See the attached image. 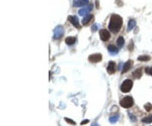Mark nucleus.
<instances>
[{
  "label": "nucleus",
  "instance_id": "obj_1",
  "mask_svg": "<svg viewBox=\"0 0 152 126\" xmlns=\"http://www.w3.org/2000/svg\"><path fill=\"white\" fill-rule=\"evenodd\" d=\"M123 25V19L120 15L118 14H113L111 19H110V23H109V29L110 31H113L114 33H117L121 27Z\"/></svg>",
  "mask_w": 152,
  "mask_h": 126
},
{
  "label": "nucleus",
  "instance_id": "obj_2",
  "mask_svg": "<svg viewBox=\"0 0 152 126\" xmlns=\"http://www.w3.org/2000/svg\"><path fill=\"white\" fill-rule=\"evenodd\" d=\"M132 86H133V81L132 80H129L127 79L126 81L123 82V84L121 85V91L124 92V93H128L131 91L132 89Z\"/></svg>",
  "mask_w": 152,
  "mask_h": 126
},
{
  "label": "nucleus",
  "instance_id": "obj_3",
  "mask_svg": "<svg viewBox=\"0 0 152 126\" xmlns=\"http://www.w3.org/2000/svg\"><path fill=\"white\" fill-rule=\"evenodd\" d=\"M120 104H121L122 107H124V108H130V107L133 106L134 101H133V98H132L131 96H127V97H125V98H123V99L121 100V103H120Z\"/></svg>",
  "mask_w": 152,
  "mask_h": 126
},
{
  "label": "nucleus",
  "instance_id": "obj_4",
  "mask_svg": "<svg viewBox=\"0 0 152 126\" xmlns=\"http://www.w3.org/2000/svg\"><path fill=\"white\" fill-rule=\"evenodd\" d=\"M101 59H102L101 54H93V55H90L88 57V61L90 63H98L101 61Z\"/></svg>",
  "mask_w": 152,
  "mask_h": 126
},
{
  "label": "nucleus",
  "instance_id": "obj_5",
  "mask_svg": "<svg viewBox=\"0 0 152 126\" xmlns=\"http://www.w3.org/2000/svg\"><path fill=\"white\" fill-rule=\"evenodd\" d=\"M99 36H100V39H101L102 41H107V40L110 39L111 33H110V31H108L107 29H101V30L99 31Z\"/></svg>",
  "mask_w": 152,
  "mask_h": 126
},
{
  "label": "nucleus",
  "instance_id": "obj_6",
  "mask_svg": "<svg viewBox=\"0 0 152 126\" xmlns=\"http://www.w3.org/2000/svg\"><path fill=\"white\" fill-rule=\"evenodd\" d=\"M63 33H64L63 27H62V26H57V27L55 28V30H54V38H55V39L60 38V37L63 35Z\"/></svg>",
  "mask_w": 152,
  "mask_h": 126
},
{
  "label": "nucleus",
  "instance_id": "obj_7",
  "mask_svg": "<svg viewBox=\"0 0 152 126\" xmlns=\"http://www.w3.org/2000/svg\"><path fill=\"white\" fill-rule=\"evenodd\" d=\"M68 20L73 24V26H75L77 28H80V27H81V25L79 24V20H78L77 16H69V17H68Z\"/></svg>",
  "mask_w": 152,
  "mask_h": 126
},
{
  "label": "nucleus",
  "instance_id": "obj_8",
  "mask_svg": "<svg viewBox=\"0 0 152 126\" xmlns=\"http://www.w3.org/2000/svg\"><path fill=\"white\" fill-rule=\"evenodd\" d=\"M107 70H108V73H109L110 75H113V74L116 72V63H115V62H110Z\"/></svg>",
  "mask_w": 152,
  "mask_h": 126
},
{
  "label": "nucleus",
  "instance_id": "obj_9",
  "mask_svg": "<svg viewBox=\"0 0 152 126\" xmlns=\"http://www.w3.org/2000/svg\"><path fill=\"white\" fill-rule=\"evenodd\" d=\"M88 4V0H73V5L75 7H81Z\"/></svg>",
  "mask_w": 152,
  "mask_h": 126
},
{
  "label": "nucleus",
  "instance_id": "obj_10",
  "mask_svg": "<svg viewBox=\"0 0 152 126\" xmlns=\"http://www.w3.org/2000/svg\"><path fill=\"white\" fill-rule=\"evenodd\" d=\"M92 9V5H89L88 7H86V8H82V9H80L79 10V15H88V12L90 11Z\"/></svg>",
  "mask_w": 152,
  "mask_h": 126
},
{
  "label": "nucleus",
  "instance_id": "obj_11",
  "mask_svg": "<svg viewBox=\"0 0 152 126\" xmlns=\"http://www.w3.org/2000/svg\"><path fill=\"white\" fill-rule=\"evenodd\" d=\"M92 18H93V15H92V14H88V15H86V16L82 19V23H83V25H87V24L91 21Z\"/></svg>",
  "mask_w": 152,
  "mask_h": 126
},
{
  "label": "nucleus",
  "instance_id": "obj_12",
  "mask_svg": "<svg viewBox=\"0 0 152 126\" xmlns=\"http://www.w3.org/2000/svg\"><path fill=\"white\" fill-rule=\"evenodd\" d=\"M131 67H132V61H128L127 63H125V65H124V67H123L122 72H123V73L128 72V71L130 70V68H131Z\"/></svg>",
  "mask_w": 152,
  "mask_h": 126
},
{
  "label": "nucleus",
  "instance_id": "obj_13",
  "mask_svg": "<svg viewBox=\"0 0 152 126\" xmlns=\"http://www.w3.org/2000/svg\"><path fill=\"white\" fill-rule=\"evenodd\" d=\"M65 42H66L67 44H69V45H72V44H74V43L76 42V37H73V36H68V37H66Z\"/></svg>",
  "mask_w": 152,
  "mask_h": 126
},
{
  "label": "nucleus",
  "instance_id": "obj_14",
  "mask_svg": "<svg viewBox=\"0 0 152 126\" xmlns=\"http://www.w3.org/2000/svg\"><path fill=\"white\" fill-rule=\"evenodd\" d=\"M108 49H109V52H110L111 54H117V53L119 52L118 46H115V45H113V44L109 45V46H108Z\"/></svg>",
  "mask_w": 152,
  "mask_h": 126
},
{
  "label": "nucleus",
  "instance_id": "obj_15",
  "mask_svg": "<svg viewBox=\"0 0 152 126\" xmlns=\"http://www.w3.org/2000/svg\"><path fill=\"white\" fill-rule=\"evenodd\" d=\"M124 43H125L124 37H123V36L118 37V39H117V45H118L119 47H121V46H123V45H124Z\"/></svg>",
  "mask_w": 152,
  "mask_h": 126
},
{
  "label": "nucleus",
  "instance_id": "obj_16",
  "mask_svg": "<svg viewBox=\"0 0 152 126\" xmlns=\"http://www.w3.org/2000/svg\"><path fill=\"white\" fill-rule=\"evenodd\" d=\"M141 75H142V70H141V69H137V70L133 73V77H134V78H137V79H139V78L141 77Z\"/></svg>",
  "mask_w": 152,
  "mask_h": 126
},
{
  "label": "nucleus",
  "instance_id": "obj_17",
  "mask_svg": "<svg viewBox=\"0 0 152 126\" xmlns=\"http://www.w3.org/2000/svg\"><path fill=\"white\" fill-rule=\"evenodd\" d=\"M135 23H136V21L134 20V19H131L130 21H129V25H128V30H131L134 26H135Z\"/></svg>",
  "mask_w": 152,
  "mask_h": 126
},
{
  "label": "nucleus",
  "instance_id": "obj_18",
  "mask_svg": "<svg viewBox=\"0 0 152 126\" xmlns=\"http://www.w3.org/2000/svg\"><path fill=\"white\" fill-rule=\"evenodd\" d=\"M149 60H150L149 56H142V57L138 58V61H142V62H146V61H149Z\"/></svg>",
  "mask_w": 152,
  "mask_h": 126
},
{
  "label": "nucleus",
  "instance_id": "obj_19",
  "mask_svg": "<svg viewBox=\"0 0 152 126\" xmlns=\"http://www.w3.org/2000/svg\"><path fill=\"white\" fill-rule=\"evenodd\" d=\"M142 121H143L144 123H151L152 122V115L151 116H148V117H145Z\"/></svg>",
  "mask_w": 152,
  "mask_h": 126
},
{
  "label": "nucleus",
  "instance_id": "obj_20",
  "mask_svg": "<svg viewBox=\"0 0 152 126\" xmlns=\"http://www.w3.org/2000/svg\"><path fill=\"white\" fill-rule=\"evenodd\" d=\"M118 119H119V116H112V117H110V122L111 123H116L118 121Z\"/></svg>",
  "mask_w": 152,
  "mask_h": 126
},
{
  "label": "nucleus",
  "instance_id": "obj_21",
  "mask_svg": "<svg viewBox=\"0 0 152 126\" xmlns=\"http://www.w3.org/2000/svg\"><path fill=\"white\" fill-rule=\"evenodd\" d=\"M144 107H145L146 111H150V110L152 109V106L150 105V104H145V106H144Z\"/></svg>",
  "mask_w": 152,
  "mask_h": 126
},
{
  "label": "nucleus",
  "instance_id": "obj_22",
  "mask_svg": "<svg viewBox=\"0 0 152 126\" xmlns=\"http://www.w3.org/2000/svg\"><path fill=\"white\" fill-rule=\"evenodd\" d=\"M145 72H146L148 75H151L152 76V68H146V69H145Z\"/></svg>",
  "mask_w": 152,
  "mask_h": 126
},
{
  "label": "nucleus",
  "instance_id": "obj_23",
  "mask_svg": "<svg viewBox=\"0 0 152 126\" xmlns=\"http://www.w3.org/2000/svg\"><path fill=\"white\" fill-rule=\"evenodd\" d=\"M65 120H66V121H67V122H68V123H71V124H72V125H74V124H75V122H74V121H72V120H71V119H69V118H67V117H66V118H65Z\"/></svg>",
  "mask_w": 152,
  "mask_h": 126
},
{
  "label": "nucleus",
  "instance_id": "obj_24",
  "mask_svg": "<svg viewBox=\"0 0 152 126\" xmlns=\"http://www.w3.org/2000/svg\"><path fill=\"white\" fill-rule=\"evenodd\" d=\"M96 28H97V26H96V25H93V26L91 27V29H92V31H95V30H96Z\"/></svg>",
  "mask_w": 152,
  "mask_h": 126
},
{
  "label": "nucleus",
  "instance_id": "obj_25",
  "mask_svg": "<svg viewBox=\"0 0 152 126\" xmlns=\"http://www.w3.org/2000/svg\"><path fill=\"white\" fill-rule=\"evenodd\" d=\"M86 123H88V120H84V121H82L81 122V124L83 125V124H86Z\"/></svg>",
  "mask_w": 152,
  "mask_h": 126
},
{
  "label": "nucleus",
  "instance_id": "obj_26",
  "mask_svg": "<svg viewBox=\"0 0 152 126\" xmlns=\"http://www.w3.org/2000/svg\"><path fill=\"white\" fill-rule=\"evenodd\" d=\"M92 126H99V125L97 123H94V124H92Z\"/></svg>",
  "mask_w": 152,
  "mask_h": 126
}]
</instances>
